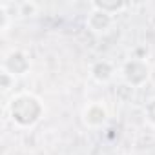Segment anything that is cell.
<instances>
[{
    "instance_id": "6da1fadb",
    "label": "cell",
    "mask_w": 155,
    "mask_h": 155,
    "mask_svg": "<svg viewBox=\"0 0 155 155\" xmlns=\"http://www.w3.org/2000/svg\"><path fill=\"white\" fill-rule=\"evenodd\" d=\"M40 113H42V106L38 99L31 95H18L17 99L11 101V117L15 122L22 126H29L37 122L40 119Z\"/></svg>"
},
{
    "instance_id": "7a4b0ae2",
    "label": "cell",
    "mask_w": 155,
    "mask_h": 155,
    "mask_svg": "<svg viewBox=\"0 0 155 155\" xmlns=\"http://www.w3.org/2000/svg\"><path fill=\"white\" fill-rule=\"evenodd\" d=\"M88 24H90V28H93V31H106L110 28V24H111V15L95 8V11L91 13Z\"/></svg>"
},
{
    "instance_id": "3957f363",
    "label": "cell",
    "mask_w": 155,
    "mask_h": 155,
    "mask_svg": "<svg viewBox=\"0 0 155 155\" xmlns=\"http://www.w3.org/2000/svg\"><path fill=\"white\" fill-rule=\"evenodd\" d=\"M106 110H104V106H101V104H91V106H88L86 108V111H84V120H86V124H90V126H99V124H102L104 120H106Z\"/></svg>"
}]
</instances>
